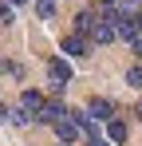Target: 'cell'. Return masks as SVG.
Returning a JSON list of instances; mask_svg holds the SVG:
<instances>
[{
    "label": "cell",
    "instance_id": "cell-16",
    "mask_svg": "<svg viewBox=\"0 0 142 146\" xmlns=\"http://www.w3.org/2000/svg\"><path fill=\"white\" fill-rule=\"evenodd\" d=\"M99 4H107V8H118V0H99Z\"/></svg>",
    "mask_w": 142,
    "mask_h": 146
},
{
    "label": "cell",
    "instance_id": "cell-9",
    "mask_svg": "<svg viewBox=\"0 0 142 146\" xmlns=\"http://www.w3.org/2000/svg\"><path fill=\"white\" fill-rule=\"evenodd\" d=\"M107 142H126V122H122V119L107 122Z\"/></svg>",
    "mask_w": 142,
    "mask_h": 146
},
{
    "label": "cell",
    "instance_id": "cell-5",
    "mask_svg": "<svg viewBox=\"0 0 142 146\" xmlns=\"http://www.w3.org/2000/svg\"><path fill=\"white\" fill-rule=\"evenodd\" d=\"M87 115H91L95 122H111V119H115V103L103 99V95H95L91 103H87Z\"/></svg>",
    "mask_w": 142,
    "mask_h": 146
},
{
    "label": "cell",
    "instance_id": "cell-17",
    "mask_svg": "<svg viewBox=\"0 0 142 146\" xmlns=\"http://www.w3.org/2000/svg\"><path fill=\"white\" fill-rule=\"evenodd\" d=\"M134 115H138V119H142V103H138V107H134Z\"/></svg>",
    "mask_w": 142,
    "mask_h": 146
},
{
    "label": "cell",
    "instance_id": "cell-3",
    "mask_svg": "<svg viewBox=\"0 0 142 146\" xmlns=\"http://www.w3.org/2000/svg\"><path fill=\"white\" fill-rule=\"evenodd\" d=\"M20 107H24V115H28L32 122H40V119H44V107H47V99L40 95V91H24Z\"/></svg>",
    "mask_w": 142,
    "mask_h": 146
},
{
    "label": "cell",
    "instance_id": "cell-14",
    "mask_svg": "<svg viewBox=\"0 0 142 146\" xmlns=\"http://www.w3.org/2000/svg\"><path fill=\"white\" fill-rule=\"evenodd\" d=\"M134 28H138V36H142V12H134Z\"/></svg>",
    "mask_w": 142,
    "mask_h": 146
},
{
    "label": "cell",
    "instance_id": "cell-7",
    "mask_svg": "<svg viewBox=\"0 0 142 146\" xmlns=\"http://www.w3.org/2000/svg\"><path fill=\"white\" fill-rule=\"evenodd\" d=\"M95 20H99V12H91V8H83V12L75 16V32L91 40V28H95Z\"/></svg>",
    "mask_w": 142,
    "mask_h": 146
},
{
    "label": "cell",
    "instance_id": "cell-4",
    "mask_svg": "<svg viewBox=\"0 0 142 146\" xmlns=\"http://www.w3.org/2000/svg\"><path fill=\"white\" fill-rule=\"evenodd\" d=\"M59 48H63V55H67V59H83V55L91 51V40L75 32V36H63V44H59Z\"/></svg>",
    "mask_w": 142,
    "mask_h": 146
},
{
    "label": "cell",
    "instance_id": "cell-15",
    "mask_svg": "<svg viewBox=\"0 0 142 146\" xmlns=\"http://www.w3.org/2000/svg\"><path fill=\"white\" fill-rule=\"evenodd\" d=\"M87 146H111V142H103V138H91V142H87Z\"/></svg>",
    "mask_w": 142,
    "mask_h": 146
},
{
    "label": "cell",
    "instance_id": "cell-11",
    "mask_svg": "<svg viewBox=\"0 0 142 146\" xmlns=\"http://www.w3.org/2000/svg\"><path fill=\"white\" fill-rule=\"evenodd\" d=\"M126 83H130V87H142V67H130V71H126Z\"/></svg>",
    "mask_w": 142,
    "mask_h": 146
},
{
    "label": "cell",
    "instance_id": "cell-8",
    "mask_svg": "<svg viewBox=\"0 0 142 146\" xmlns=\"http://www.w3.org/2000/svg\"><path fill=\"white\" fill-rule=\"evenodd\" d=\"M0 122H12V126H24V122H32L24 115V107H0Z\"/></svg>",
    "mask_w": 142,
    "mask_h": 146
},
{
    "label": "cell",
    "instance_id": "cell-1",
    "mask_svg": "<svg viewBox=\"0 0 142 146\" xmlns=\"http://www.w3.org/2000/svg\"><path fill=\"white\" fill-rule=\"evenodd\" d=\"M47 75H51V91L59 95L71 83V59L67 55H51V59H47Z\"/></svg>",
    "mask_w": 142,
    "mask_h": 146
},
{
    "label": "cell",
    "instance_id": "cell-2",
    "mask_svg": "<svg viewBox=\"0 0 142 146\" xmlns=\"http://www.w3.org/2000/svg\"><path fill=\"white\" fill-rule=\"evenodd\" d=\"M118 32H115V20H111V12H103L99 20H95V28H91V44H111Z\"/></svg>",
    "mask_w": 142,
    "mask_h": 146
},
{
    "label": "cell",
    "instance_id": "cell-13",
    "mask_svg": "<svg viewBox=\"0 0 142 146\" xmlns=\"http://www.w3.org/2000/svg\"><path fill=\"white\" fill-rule=\"evenodd\" d=\"M130 51H134V59H142V36H138V40H130Z\"/></svg>",
    "mask_w": 142,
    "mask_h": 146
},
{
    "label": "cell",
    "instance_id": "cell-10",
    "mask_svg": "<svg viewBox=\"0 0 142 146\" xmlns=\"http://www.w3.org/2000/svg\"><path fill=\"white\" fill-rule=\"evenodd\" d=\"M36 16L40 20H51L55 16V0H36Z\"/></svg>",
    "mask_w": 142,
    "mask_h": 146
},
{
    "label": "cell",
    "instance_id": "cell-6",
    "mask_svg": "<svg viewBox=\"0 0 142 146\" xmlns=\"http://www.w3.org/2000/svg\"><path fill=\"white\" fill-rule=\"evenodd\" d=\"M55 134H59V142H63V146H71V142H79V134H83V130L75 126V119H71V111H67V115H63V119H59V122H55Z\"/></svg>",
    "mask_w": 142,
    "mask_h": 146
},
{
    "label": "cell",
    "instance_id": "cell-18",
    "mask_svg": "<svg viewBox=\"0 0 142 146\" xmlns=\"http://www.w3.org/2000/svg\"><path fill=\"white\" fill-rule=\"evenodd\" d=\"M8 4H24V0H8Z\"/></svg>",
    "mask_w": 142,
    "mask_h": 146
},
{
    "label": "cell",
    "instance_id": "cell-12",
    "mask_svg": "<svg viewBox=\"0 0 142 146\" xmlns=\"http://www.w3.org/2000/svg\"><path fill=\"white\" fill-rule=\"evenodd\" d=\"M16 20V12H12V4H0V24H12Z\"/></svg>",
    "mask_w": 142,
    "mask_h": 146
}]
</instances>
